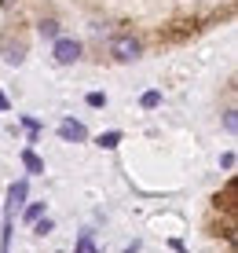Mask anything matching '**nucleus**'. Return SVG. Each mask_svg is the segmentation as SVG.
I'll use <instances>...</instances> for the list:
<instances>
[{
    "label": "nucleus",
    "instance_id": "obj_2",
    "mask_svg": "<svg viewBox=\"0 0 238 253\" xmlns=\"http://www.w3.org/2000/svg\"><path fill=\"white\" fill-rule=\"evenodd\" d=\"M110 51L121 59V63H132V59H139V51H143V44H139L136 37H114Z\"/></svg>",
    "mask_w": 238,
    "mask_h": 253
},
{
    "label": "nucleus",
    "instance_id": "obj_10",
    "mask_svg": "<svg viewBox=\"0 0 238 253\" xmlns=\"http://www.w3.org/2000/svg\"><path fill=\"white\" fill-rule=\"evenodd\" d=\"M40 216H44V206H40V202H33V206H26L22 220H26V224H33V220H40Z\"/></svg>",
    "mask_w": 238,
    "mask_h": 253
},
{
    "label": "nucleus",
    "instance_id": "obj_1",
    "mask_svg": "<svg viewBox=\"0 0 238 253\" xmlns=\"http://www.w3.org/2000/svg\"><path fill=\"white\" fill-rule=\"evenodd\" d=\"M51 55H55V63L70 66V63H77V59H81V44H77V41H70V37H55Z\"/></svg>",
    "mask_w": 238,
    "mask_h": 253
},
{
    "label": "nucleus",
    "instance_id": "obj_7",
    "mask_svg": "<svg viewBox=\"0 0 238 253\" xmlns=\"http://www.w3.org/2000/svg\"><path fill=\"white\" fill-rule=\"evenodd\" d=\"M139 107H143V110L161 107V92H143V95H139Z\"/></svg>",
    "mask_w": 238,
    "mask_h": 253
},
{
    "label": "nucleus",
    "instance_id": "obj_13",
    "mask_svg": "<svg viewBox=\"0 0 238 253\" xmlns=\"http://www.w3.org/2000/svg\"><path fill=\"white\" fill-rule=\"evenodd\" d=\"M224 125H227V132H235V128H238V118H235V110H227V118H224Z\"/></svg>",
    "mask_w": 238,
    "mask_h": 253
},
{
    "label": "nucleus",
    "instance_id": "obj_12",
    "mask_svg": "<svg viewBox=\"0 0 238 253\" xmlns=\"http://www.w3.org/2000/svg\"><path fill=\"white\" fill-rule=\"evenodd\" d=\"M4 59H7V63H15V66H19V63H22V48H15V44H11V48H7V55H4Z\"/></svg>",
    "mask_w": 238,
    "mask_h": 253
},
{
    "label": "nucleus",
    "instance_id": "obj_8",
    "mask_svg": "<svg viewBox=\"0 0 238 253\" xmlns=\"http://www.w3.org/2000/svg\"><path fill=\"white\" fill-rule=\"evenodd\" d=\"M37 30H40V37H48V41H55V37H59V22H55V19H44Z\"/></svg>",
    "mask_w": 238,
    "mask_h": 253
},
{
    "label": "nucleus",
    "instance_id": "obj_17",
    "mask_svg": "<svg viewBox=\"0 0 238 253\" xmlns=\"http://www.w3.org/2000/svg\"><path fill=\"white\" fill-rule=\"evenodd\" d=\"M0 4H4V7H11V4H15V0H0Z\"/></svg>",
    "mask_w": 238,
    "mask_h": 253
},
{
    "label": "nucleus",
    "instance_id": "obj_3",
    "mask_svg": "<svg viewBox=\"0 0 238 253\" xmlns=\"http://www.w3.org/2000/svg\"><path fill=\"white\" fill-rule=\"evenodd\" d=\"M59 136H63L66 143H84V139H88V128L81 125V121L66 118V121H59Z\"/></svg>",
    "mask_w": 238,
    "mask_h": 253
},
{
    "label": "nucleus",
    "instance_id": "obj_14",
    "mask_svg": "<svg viewBox=\"0 0 238 253\" xmlns=\"http://www.w3.org/2000/svg\"><path fill=\"white\" fill-rule=\"evenodd\" d=\"M33 224H37V235H48V231H51V220H48V216H44V220H33Z\"/></svg>",
    "mask_w": 238,
    "mask_h": 253
},
{
    "label": "nucleus",
    "instance_id": "obj_16",
    "mask_svg": "<svg viewBox=\"0 0 238 253\" xmlns=\"http://www.w3.org/2000/svg\"><path fill=\"white\" fill-rule=\"evenodd\" d=\"M0 110H7V95L4 92H0Z\"/></svg>",
    "mask_w": 238,
    "mask_h": 253
},
{
    "label": "nucleus",
    "instance_id": "obj_9",
    "mask_svg": "<svg viewBox=\"0 0 238 253\" xmlns=\"http://www.w3.org/2000/svg\"><path fill=\"white\" fill-rule=\"evenodd\" d=\"M95 143H99V147H103V151H114V147H118V143H121V132H103L99 139H95Z\"/></svg>",
    "mask_w": 238,
    "mask_h": 253
},
{
    "label": "nucleus",
    "instance_id": "obj_6",
    "mask_svg": "<svg viewBox=\"0 0 238 253\" xmlns=\"http://www.w3.org/2000/svg\"><path fill=\"white\" fill-rule=\"evenodd\" d=\"M74 253H99L95 250V242H92V231H81V239H77V250Z\"/></svg>",
    "mask_w": 238,
    "mask_h": 253
},
{
    "label": "nucleus",
    "instance_id": "obj_4",
    "mask_svg": "<svg viewBox=\"0 0 238 253\" xmlns=\"http://www.w3.org/2000/svg\"><path fill=\"white\" fill-rule=\"evenodd\" d=\"M26 195H30V184H26V180H15V184L7 187V209H11V213H19L22 202H26Z\"/></svg>",
    "mask_w": 238,
    "mask_h": 253
},
{
    "label": "nucleus",
    "instance_id": "obj_5",
    "mask_svg": "<svg viewBox=\"0 0 238 253\" xmlns=\"http://www.w3.org/2000/svg\"><path fill=\"white\" fill-rule=\"evenodd\" d=\"M22 165H26V169L33 172V176H37V172H44V162H40V158H37L33 151H22Z\"/></svg>",
    "mask_w": 238,
    "mask_h": 253
},
{
    "label": "nucleus",
    "instance_id": "obj_11",
    "mask_svg": "<svg viewBox=\"0 0 238 253\" xmlns=\"http://www.w3.org/2000/svg\"><path fill=\"white\" fill-rule=\"evenodd\" d=\"M88 107H95V110H99V107H107V95H103V92H88Z\"/></svg>",
    "mask_w": 238,
    "mask_h": 253
},
{
    "label": "nucleus",
    "instance_id": "obj_15",
    "mask_svg": "<svg viewBox=\"0 0 238 253\" xmlns=\"http://www.w3.org/2000/svg\"><path fill=\"white\" fill-rule=\"evenodd\" d=\"M220 165H224V169H235V154H231V151H227V154H224V158H220Z\"/></svg>",
    "mask_w": 238,
    "mask_h": 253
}]
</instances>
